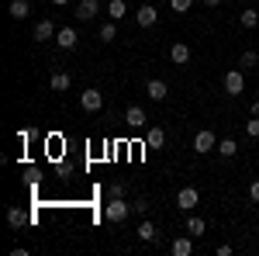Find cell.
<instances>
[{
  "instance_id": "cell-22",
  "label": "cell",
  "mask_w": 259,
  "mask_h": 256,
  "mask_svg": "<svg viewBox=\"0 0 259 256\" xmlns=\"http://www.w3.org/2000/svg\"><path fill=\"white\" fill-rule=\"evenodd\" d=\"M242 28H245V31H252V28H259V11H252V7H245V11H242Z\"/></svg>"
},
{
  "instance_id": "cell-2",
  "label": "cell",
  "mask_w": 259,
  "mask_h": 256,
  "mask_svg": "<svg viewBox=\"0 0 259 256\" xmlns=\"http://www.w3.org/2000/svg\"><path fill=\"white\" fill-rule=\"evenodd\" d=\"M221 83H225V94L228 97H242L245 94V69H228Z\"/></svg>"
},
{
  "instance_id": "cell-30",
  "label": "cell",
  "mask_w": 259,
  "mask_h": 256,
  "mask_svg": "<svg viewBox=\"0 0 259 256\" xmlns=\"http://www.w3.org/2000/svg\"><path fill=\"white\" fill-rule=\"evenodd\" d=\"M252 115H256V118H259V100H252Z\"/></svg>"
},
{
  "instance_id": "cell-26",
  "label": "cell",
  "mask_w": 259,
  "mask_h": 256,
  "mask_svg": "<svg viewBox=\"0 0 259 256\" xmlns=\"http://www.w3.org/2000/svg\"><path fill=\"white\" fill-rule=\"evenodd\" d=\"M169 7H173L177 14H187V11L194 7V0H169Z\"/></svg>"
},
{
  "instance_id": "cell-15",
  "label": "cell",
  "mask_w": 259,
  "mask_h": 256,
  "mask_svg": "<svg viewBox=\"0 0 259 256\" xmlns=\"http://www.w3.org/2000/svg\"><path fill=\"white\" fill-rule=\"evenodd\" d=\"M7 225H11V229H14V232H21V229H24V225H28V215H24V211H21L18 204H11V208H7Z\"/></svg>"
},
{
  "instance_id": "cell-8",
  "label": "cell",
  "mask_w": 259,
  "mask_h": 256,
  "mask_svg": "<svg viewBox=\"0 0 259 256\" xmlns=\"http://www.w3.org/2000/svg\"><path fill=\"white\" fill-rule=\"evenodd\" d=\"M56 45H59V49H66V52H69V49H76V45H80V35H76V28H59V35H56Z\"/></svg>"
},
{
  "instance_id": "cell-23",
  "label": "cell",
  "mask_w": 259,
  "mask_h": 256,
  "mask_svg": "<svg viewBox=\"0 0 259 256\" xmlns=\"http://www.w3.org/2000/svg\"><path fill=\"white\" fill-rule=\"evenodd\" d=\"M139 239H142V242H156V239H159V236H156V225H152L149 218L139 225Z\"/></svg>"
},
{
  "instance_id": "cell-31",
  "label": "cell",
  "mask_w": 259,
  "mask_h": 256,
  "mask_svg": "<svg viewBox=\"0 0 259 256\" xmlns=\"http://www.w3.org/2000/svg\"><path fill=\"white\" fill-rule=\"evenodd\" d=\"M204 4H207V7H218V4H221V0H204Z\"/></svg>"
},
{
  "instance_id": "cell-9",
  "label": "cell",
  "mask_w": 259,
  "mask_h": 256,
  "mask_svg": "<svg viewBox=\"0 0 259 256\" xmlns=\"http://www.w3.org/2000/svg\"><path fill=\"white\" fill-rule=\"evenodd\" d=\"M69 87H73V80H69V73H62V69H56V73L49 77V90H52V94H66Z\"/></svg>"
},
{
  "instance_id": "cell-25",
  "label": "cell",
  "mask_w": 259,
  "mask_h": 256,
  "mask_svg": "<svg viewBox=\"0 0 259 256\" xmlns=\"http://www.w3.org/2000/svg\"><path fill=\"white\" fill-rule=\"evenodd\" d=\"M124 194H128V184H124V180H114V184L107 187V197H124Z\"/></svg>"
},
{
  "instance_id": "cell-21",
  "label": "cell",
  "mask_w": 259,
  "mask_h": 256,
  "mask_svg": "<svg viewBox=\"0 0 259 256\" xmlns=\"http://www.w3.org/2000/svg\"><path fill=\"white\" fill-rule=\"evenodd\" d=\"M97 39L104 42V45H107V42H114V39H118V24H114V21H104V24H100V31H97Z\"/></svg>"
},
{
  "instance_id": "cell-3",
  "label": "cell",
  "mask_w": 259,
  "mask_h": 256,
  "mask_svg": "<svg viewBox=\"0 0 259 256\" xmlns=\"http://www.w3.org/2000/svg\"><path fill=\"white\" fill-rule=\"evenodd\" d=\"M214 149H218V138H214V132L200 128L197 135H194V153H200V156H207V153H214Z\"/></svg>"
},
{
  "instance_id": "cell-5",
  "label": "cell",
  "mask_w": 259,
  "mask_h": 256,
  "mask_svg": "<svg viewBox=\"0 0 259 256\" xmlns=\"http://www.w3.org/2000/svg\"><path fill=\"white\" fill-rule=\"evenodd\" d=\"M59 35V28H56V21L52 18H41L38 24H35V31H31V39L35 42H49V39H56Z\"/></svg>"
},
{
  "instance_id": "cell-17",
  "label": "cell",
  "mask_w": 259,
  "mask_h": 256,
  "mask_svg": "<svg viewBox=\"0 0 259 256\" xmlns=\"http://www.w3.org/2000/svg\"><path fill=\"white\" fill-rule=\"evenodd\" d=\"M7 14H11L14 21H24L28 14H31V4H28V0H11V7H7Z\"/></svg>"
},
{
  "instance_id": "cell-14",
  "label": "cell",
  "mask_w": 259,
  "mask_h": 256,
  "mask_svg": "<svg viewBox=\"0 0 259 256\" xmlns=\"http://www.w3.org/2000/svg\"><path fill=\"white\" fill-rule=\"evenodd\" d=\"M145 145H149V149H162V145H166V132H162L159 125L145 128Z\"/></svg>"
},
{
  "instance_id": "cell-19",
  "label": "cell",
  "mask_w": 259,
  "mask_h": 256,
  "mask_svg": "<svg viewBox=\"0 0 259 256\" xmlns=\"http://www.w3.org/2000/svg\"><path fill=\"white\" fill-rule=\"evenodd\" d=\"M124 14H128V4L124 0H107V18L111 21H121Z\"/></svg>"
},
{
  "instance_id": "cell-7",
  "label": "cell",
  "mask_w": 259,
  "mask_h": 256,
  "mask_svg": "<svg viewBox=\"0 0 259 256\" xmlns=\"http://www.w3.org/2000/svg\"><path fill=\"white\" fill-rule=\"evenodd\" d=\"M197 201H200L197 187H183V191L177 194V204L183 208V211H194V208H197Z\"/></svg>"
},
{
  "instance_id": "cell-32",
  "label": "cell",
  "mask_w": 259,
  "mask_h": 256,
  "mask_svg": "<svg viewBox=\"0 0 259 256\" xmlns=\"http://www.w3.org/2000/svg\"><path fill=\"white\" fill-rule=\"evenodd\" d=\"M52 4H56V7H66V4H69V0H52Z\"/></svg>"
},
{
  "instance_id": "cell-18",
  "label": "cell",
  "mask_w": 259,
  "mask_h": 256,
  "mask_svg": "<svg viewBox=\"0 0 259 256\" xmlns=\"http://www.w3.org/2000/svg\"><path fill=\"white\" fill-rule=\"evenodd\" d=\"M214 153H218L221 159H232L239 153V142H235V138H218V149H214Z\"/></svg>"
},
{
  "instance_id": "cell-4",
  "label": "cell",
  "mask_w": 259,
  "mask_h": 256,
  "mask_svg": "<svg viewBox=\"0 0 259 256\" xmlns=\"http://www.w3.org/2000/svg\"><path fill=\"white\" fill-rule=\"evenodd\" d=\"M80 107L83 111H100V107H104V94H100L97 87H87L80 94Z\"/></svg>"
},
{
  "instance_id": "cell-24",
  "label": "cell",
  "mask_w": 259,
  "mask_h": 256,
  "mask_svg": "<svg viewBox=\"0 0 259 256\" xmlns=\"http://www.w3.org/2000/svg\"><path fill=\"white\" fill-rule=\"evenodd\" d=\"M239 66H242V69L259 66V52H256V49H245V52H242V59H239Z\"/></svg>"
},
{
  "instance_id": "cell-6",
  "label": "cell",
  "mask_w": 259,
  "mask_h": 256,
  "mask_svg": "<svg viewBox=\"0 0 259 256\" xmlns=\"http://www.w3.org/2000/svg\"><path fill=\"white\" fill-rule=\"evenodd\" d=\"M135 21H139L142 28H152V24L159 21V7H152V4H142L139 11H135Z\"/></svg>"
},
{
  "instance_id": "cell-11",
  "label": "cell",
  "mask_w": 259,
  "mask_h": 256,
  "mask_svg": "<svg viewBox=\"0 0 259 256\" xmlns=\"http://www.w3.org/2000/svg\"><path fill=\"white\" fill-rule=\"evenodd\" d=\"M169 59L177 62V66H187V62H190V45H187V42H173V45H169Z\"/></svg>"
},
{
  "instance_id": "cell-13",
  "label": "cell",
  "mask_w": 259,
  "mask_h": 256,
  "mask_svg": "<svg viewBox=\"0 0 259 256\" xmlns=\"http://www.w3.org/2000/svg\"><path fill=\"white\" fill-rule=\"evenodd\" d=\"M169 253H173V256H190V253H194V236L173 239V242H169Z\"/></svg>"
},
{
  "instance_id": "cell-1",
  "label": "cell",
  "mask_w": 259,
  "mask_h": 256,
  "mask_svg": "<svg viewBox=\"0 0 259 256\" xmlns=\"http://www.w3.org/2000/svg\"><path fill=\"white\" fill-rule=\"evenodd\" d=\"M128 215H132V204H128L124 197H111V201L104 204V218H107L111 225H121Z\"/></svg>"
},
{
  "instance_id": "cell-16",
  "label": "cell",
  "mask_w": 259,
  "mask_h": 256,
  "mask_svg": "<svg viewBox=\"0 0 259 256\" xmlns=\"http://www.w3.org/2000/svg\"><path fill=\"white\" fill-rule=\"evenodd\" d=\"M145 94H149L152 100H166L169 87H166V80H149V83H145Z\"/></svg>"
},
{
  "instance_id": "cell-27",
  "label": "cell",
  "mask_w": 259,
  "mask_h": 256,
  "mask_svg": "<svg viewBox=\"0 0 259 256\" xmlns=\"http://www.w3.org/2000/svg\"><path fill=\"white\" fill-rule=\"evenodd\" d=\"M245 135H249V138H259V118H256V115L245 121Z\"/></svg>"
},
{
  "instance_id": "cell-20",
  "label": "cell",
  "mask_w": 259,
  "mask_h": 256,
  "mask_svg": "<svg viewBox=\"0 0 259 256\" xmlns=\"http://www.w3.org/2000/svg\"><path fill=\"white\" fill-rule=\"evenodd\" d=\"M204 232H207V225H204V218H197V215H190V218H187V236L200 239Z\"/></svg>"
},
{
  "instance_id": "cell-29",
  "label": "cell",
  "mask_w": 259,
  "mask_h": 256,
  "mask_svg": "<svg viewBox=\"0 0 259 256\" xmlns=\"http://www.w3.org/2000/svg\"><path fill=\"white\" fill-rule=\"evenodd\" d=\"M249 197H252V201H256V204H259V180H256V184H252V187H249Z\"/></svg>"
},
{
  "instance_id": "cell-12",
  "label": "cell",
  "mask_w": 259,
  "mask_h": 256,
  "mask_svg": "<svg viewBox=\"0 0 259 256\" xmlns=\"http://www.w3.org/2000/svg\"><path fill=\"white\" fill-rule=\"evenodd\" d=\"M97 11H100V0H80V4H76V18L80 21H94Z\"/></svg>"
},
{
  "instance_id": "cell-10",
  "label": "cell",
  "mask_w": 259,
  "mask_h": 256,
  "mask_svg": "<svg viewBox=\"0 0 259 256\" xmlns=\"http://www.w3.org/2000/svg\"><path fill=\"white\" fill-rule=\"evenodd\" d=\"M124 125H128V128H145L149 118H145V111H142L139 104H132V107L124 111Z\"/></svg>"
},
{
  "instance_id": "cell-28",
  "label": "cell",
  "mask_w": 259,
  "mask_h": 256,
  "mask_svg": "<svg viewBox=\"0 0 259 256\" xmlns=\"http://www.w3.org/2000/svg\"><path fill=\"white\" fill-rule=\"evenodd\" d=\"M132 211H135V215H149V201H145V197H135Z\"/></svg>"
}]
</instances>
